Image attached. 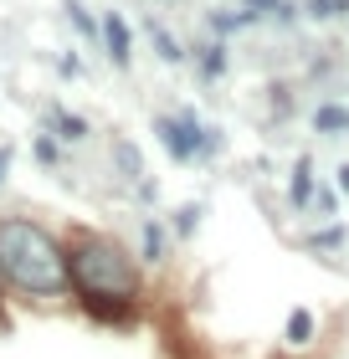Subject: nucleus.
Returning a JSON list of instances; mask_svg holds the SVG:
<instances>
[{"mask_svg": "<svg viewBox=\"0 0 349 359\" xmlns=\"http://www.w3.org/2000/svg\"><path fill=\"white\" fill-rule=\"evenodd\" d=\"M0 283H6V277H0Z\"/></svg>", "mask_w": 349, "mask_h": 359, "instance_id": "393cba45", "label": "nucleus"}, {"mask_svg": "<svg viewBox=\"0 0 349 359\" xmlns=\"http://www.w3.org/2000/svg\"><path fill=\"white\" fill-rule=\"evenodd\" d=\"M303 11L313 15V21H329V15H339V6H334V0H308Z\"/></svg>", "mask_w": 349, "mask_h": 359, "instance_id": "6ab92c4d", "label": "nucleus"}, {"mask_svg": "<svg viewBox=\"0 0 349 359\" xmlns=\"http://www.w3.org/2000/svg\"><path fill=\"white\" fill-rule=\"evenodd\" d=\"M113 159H119L124 180H144V159H139V149L129 139H113Z\"/></svg>", "mask_w": 349, "mask_h": 359, "instance_id": "f8f14e48", "label": "nucleus"}, {"mask_svg": "<svg viewBox=\"0 0 349 359\" xmlns=\"http://www.w3.org/2000/svg\"><path fill=\"white\" fill-rule=\"evenodd\" d=\"M308 210H319V221H334V210H339V190H313V205Z\"/></svg>", "mask_w": 349, "mask_h": 359, "instance_id": "f3484780", "label": "nucleus"}, {"mask_svg": "<svg viewBox=\"0 0 349 359\" xmlns=\"http://www.w3.org/2000/svg\"><path fill=\"white\" fill-rule=\"evenodd\" d=\"M288 344H293V349L313 344V313H303V308H298V313L288 318Z\"/></svg>", "mask_w": 349, "mask_h": 359, "instance_id": "4468645a", "label": "nucleus"}, {"mask_svg": "<svg viewBox=\"0 0 349 359\" xmlns=\"http://www.w3.org/2000/svg\"><path fill=\"white\" fill-rule=\"evenodd\" d=\"M31 149H37V159H41V165H57V159H62V154H57V144L46 139V134H41L37 144H31Z\"/></svg>", "mask_w": 349, "mask_h": 359, "instance_id": "aec40b11", "label": "nucleus"}, {"mask_svg": "<svg viewBox=\"0 0 349 359\" xmlns=\"http://www.w3.org/2000/svg\"><path fill=\"white\" fill-rule=\"evenodd\" d=\"M242 11H252V15H272V21H282V26H288L293 15H298L293 0H242Z\"/></svg>", "mask_w": 349, "mask_h": 359, "instance_id": "9d476101", "label": "nucleus"}, {"mask_svg": "<svg viewBox=\"0 0 349 359\" xmlns=\"http://www.w3.org/2000/svg\"><path fill=\"white\" fill-rule=\"evenodd\" d=\"M339 195H349V165H339Z\"/></svg>", "mask_w": 349, "mask_h": 359, "instance_id": "5701e85b", "label": "nucleus"}, {"mask_svg": "<svg viewBox=\"0 0 349 359\" xmlns=\"http://www.w3.org/2000/svg\"><path fill=\"white\" fill-rule=\"evenodd\" d=\"M82 313L98 318V323H113V329H129L139 318V298H77Z\"/></svg>", "mask_w": 349, "mask_h": 359, "instance_id": "39448f33", "label": "nucleus"}, {"mask_svg": "<svg viewBox=\"0 0 349 359\" xmlns=\"http://www.w3.org/2000/svg\"><path fill=\"white\" fill-rule=\"evenodd\" d=\"M313 128H319V134H349V108H339V103L313 108Z\"/></svg>", "mask_w": 349, "mask_h": 359, "instance_id": "6e6552de", "label": "nucleus"}, {"mask_svg": "<svg viewBox=\"0 0 349 359\" xmlns=\"http://www.w3.org/2000/svg\"><path fill=\"white\" fill-rule=\"evenodd\" d=\"M52 128H57V139H67V144L88 139V118H77V113H62V108H52Z\"/></svg>", "mask_w": 349, "mask_h": 359, "instance_id": "9b49d317", "label": "nucleus"}, {"mask_svg": "<svg viewBox=\"0 0 349 359\" xmlns=\"http://www.w3.org/2000/svg\"><path fill=\"white\" fill-rule=\"evenodd\" d=\"M195 67H201V77H221L226 72V41H206L195 52Z\"/></svg>", "mask_w": 349, "mask_h": 359, "instance_id": "1a4fd4ad", "label": "nucleus"}, {"mask_svg": "<svg viewBox=\"0 0 349 359\" xmlns=\"http://www.w3.org/2000/svg\"><path fill=\"white\" fill-rule=\"evenodd\" d=\"M98 36H103L113 67H129V62H134V36H129V21H124L119 11H108L103 21H98Z\"/></svg>", "mask_w": 349, "mask_h": 359, "instance_id": "20e7f679", "label": "nucleus"}, {"mask_svg": "<svg viewBox=\"0 0 349 359\" xmlns=\"http://www.w3.org/2000/svg\"><path fill=\"white\" fill-rule=\"evenodd\" d=\"M201 216H206V205H195V201L180 205V210H175V236H190L195 226H201Z\"/></svg>", "mask_w": 349, "mask_h": 359, "instance_id": "2eb2a0df", "label": "nucleus"}, {"mask_svg": "<svg viewBox=\"0 0 349 359\" xmlns=\"http://www.w3.org/2000/svg\"><path fill=\"white\" fill-rule=\"evenodd\" d=\"M288 195H293V205H298V210H308V205H313V159H308V154L293 165V190H288Z\"/></svg>", "mask_w": 349, "mask_h": 359, "instance_id": "0eeeda50", "label": "nucleus"}, {"mask_svg": "<svg viewBox=\"0 0 349 359\" xmlns=\"http://www.w3.org/2000/svg\"><path fill=\"white\" fill-rule=\"evenodd\" d=\"M6 170H11V149L0 144V180H6Z\"/></svg>", "mask_w": 349, "mask_h": 359, "instance_id": "4be33fe9", "label": "nucleus"}, {"mask_svg": "<svg viewBox=\"0 0 349 359\" xmlns=\"http://www.w3.org/2000/svg\"><path fill=\"white\" fill-rule=\"evenodd\" d=\"M334 6H339V11H349V0H334Z\"/></svg>", "mask_w": 349, "mask_h": 359, "instance_id": "b1692460", "label": "nucleus"}, {"mask_svg": "<svg viewBox=\"0 0 349 359\" xmlns=\"http://www.w3.org/2000/svg\"><path fill=\"white\" fill-rule=\"evenodd\" d=\"M67 272L77 298H139V267L113 236L82 231L67 252Z\"/></svg>", "mask_w": 349, "mask_h": 359, "instance_id": "f03ea898", "label": "nucleus"}, {"mask_svg": "<svg viewBox=\"0 0 349 359\" xmlns=\"http://www.w3.org/2000/svg\"><path fill=\"white\" fill-rule=\"evenodd\" d=\"M154 134L175 165H195V159H211L221 149V128H201L195 118H154Z\"/></svg>", "mask_w": 349, "mask_h": 359, "instance_id": "7ed1b4c3", "label": "nucleus"}, {"mask_svg": "<svg viewBox=\"0 0 349 359\" xmlns=\"http://www.w3.org/2000/svg\"><path fill=\"white\" fill-rule=\"evenodd\" d=\"M0 277L26 292V298H62L72 287L67 272V252L57 247L52 231H41L26 216H6L0 221Z\"/></svg>", "mask_w": 349, "mask_h": 359, "instance_id": "f257e3e1", "label": "nucleus"}, {"mask_svg": "<svg viewBox=\"0 0 349 359\" xmlns=\"http://www.w3.org/2000/svg\"><path fill=\"white\" fill-rule=\"evenodd\" d=\"M339 241H344V226H329L324 236H313V247H339Z\"/></svg>", "mask_w": 349, "mask_h": 359, "instance_id": "412c9836", "label": "nucleus"}, {"mask_svg": "<svg viewBox=\"0 0 349 359\" xmlns=\"http://www.w3.org/2000/svg\"><path fill=\"white\" fill-rule=\"evenodd\" d=\"M149 41H154V52H159L164 62H180V57H185V52H180V41H175L159 21H149Z\"/></svg>", "mask_w": 349, "mask_h": 359, "instance_id": "ddd939ff", "label": "nucleus"}, {"mask_svg": "<svg viewBox=\"0 0 349 359\" xmlns=\"http://www.w3.org/2000/svg\"><path fill=\"white\" fill-rule=\"evenodd\" d=\"M268 93H272V97H268L272 113H277V118H288V113H293V88H282V83H277V88H268Z\"/></svg>", "mask_w": 349, "mask_h": 359, "instance_id": "a211bd4d", "label": "nucleus"}, {"mask_svg": "<svg viewBox=\"0 0 349 359\" xmlns=\"http://www.w3.org/2000/svg\"><path fill=\"white\" fill-rule=\"evenodd\" d=\"M67 21H72V26H77V31H82V36H88V41L98 36V21L88 15V6H77V0H67Z\"/></svg>", "mask_w": 349, "mask_h": 359, "instance_id": "dca6fc26", "label": "nucleus"}, {"mask_svg": "<svg viewBox=\"0 0 349 359\" xmlns=\"http://www.w3.org/2000/svg\"><path fill=\"white\" fill-rule=\"evenodd\" d=\"M164 252H170L164 226H159V221H144V226H139V257H144V262H164Z\"/></svg>", "mask_w": 349, "mask_h": 359, "instance_id": "423d86ee", "label": "nucleus"}]
</instances>
